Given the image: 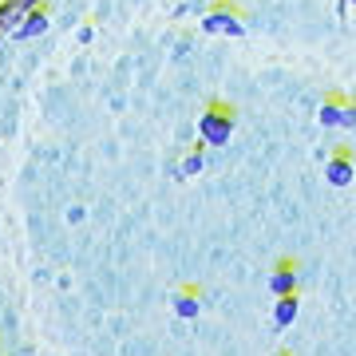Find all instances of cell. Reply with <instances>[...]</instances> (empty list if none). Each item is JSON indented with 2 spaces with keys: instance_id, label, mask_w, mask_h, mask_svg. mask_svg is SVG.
I'll return each instance as SVG.
<instances>
[{
  "instance_id": "cell-8",
  "label": "cell",
  "mask_w": 356,
  "mask_h": 356,
  "mask_svg": "<svg viewBox=\"0 0 356 356\" xmlns=\"http://www.w3.org/2000/svg\"><path fill=\"white\" fill-rule=\"evenodd\" d=\"M341 107H344V95H329L321 103V127H341Z\"/></svg>"
},
{
  "instance_id": "cell-12",
  "label": "cell",
  "mask_w": 356,
  "mask_h": 356,
  "mask_svg": "<svg viewBox=\"0 0 356 356\" xmlns=\"http://www.w3.org/2000/svg\"><path fill=\"white\" fill-rule=\"evenodd\" d=\"M348 4H356V0H341V8H348Z\"/></svg>"
},
{
  "instance_id": "cell-7",
  "label": "cell",
  "mask_w": 356,
  "mask_h": 356,
  "mask_svg": "<svg viewBox=\"0 0 356 356\" xmlns=\"http://www.w3.org/2000/svg\"><path fill=\"white\" fill-rule=\"evenodd\" d=\"M297 309H301L297 293H293V297H277V305H273V325H277V329H289L293 321H297Z\"/></svg>"
},
{
  "instance_id": "cell-11",
  "label": "cell",
  "mask_w": 356,
  "mask_h": 356,
  "mask_svg": "<svg viewBox=\"0 0 356 356\" xmlns=\"http://www.w3.org/2000/svg\"><path fill=\"white\" fill-rule=\"evenodd\" d=\"M4 4H8V8H13V13H32V8H44V0H4Z\"/></svg>"
},
{
  "instance_id": "cell-10",
  "label": "cell",
  "mask_w": 356,
  "mask_h": 356,
  "mask_svg": "<svg viewBox=\"0 0 356 356\" xmlns=\"http://www.w3.org/2000/svg\"><path fill=\"white\" fill-rule=\"evenodd\" d=\"M341 127L344 131H356V103L353 99H344V107H341Z\"/></svg>"
},
{
  "instance_id": "cell-6",
  "label": "cell",
  "mask_w": 356,
  "mask_h": 356,
  "mask_svg": "<svg viewBox=\"0 0 356 356\" xmlns=\"http://www.w3.org/2000/svg\"><path fill=\"white\" fill-rule=\"evenodd\" d=\"M175 313L182 321H194L198 313H202V293L194 289V285H186V289L175 293Z\"/></svg>"
},
{
  "instance_id": "cell-2",
  "label": "cell",
  "mask_w": 356,
  "mask_h": 356,
  "mask_svg": "<svg viewBox=\"0 0 356 356\" xmlns=\"http://www.w3.org/2000/svg\"><path fill=\"white\" fill-rule=\"evenodd\" d=\"M202 32H210V36H245L242 8H234V4H214V8L202 16Z\"/></svg>"
},
{
  "instance_id": "cell-5",
  "label": "cell",
  "mask_w": 356,
  "mask_h": 356,
  "mask_svg": "<svg viewBox=\"0 0 356 356\" xmlns=\"http://www.w3.org/2000/svg\"><path fill=\"white\" fill-rule=\"evenodd\" d=\"M269 289H273V297H293L297 293V261H277L273 266V273H269Z\"/></svg>"
},
{
  "instance_id": "cell-9",
  "label": "cell",
  "mask_w": 356,
  "mask_h": 356,
  "mask_svg": "<svg viewBox=\"0 0 356 356\" xmlns=\"http://www.w3.org/2000/svg\"><path fill=\"white\" fill-rule=\"evenodd\" d=\"M202 166H206V154H202V147H194V151L186 154V159H182V166H178V175H182V178H194L198 170H202Z\"/></svg>"
},
{
  "instance_id": "cell-4",
  "label": "cell",
  "mask_w": 356,
  "mask_h": 356,
  "mask_svg": "<svg viewBox=\"0 0 356 356\" xmlns=\"http://www.w3.org/2000/svg\"><path fill=\"white\" fill-rule=\"evenodd\" d=\"M48 28H51L48 8H32V13H24L20 16V24L13 28V40H36V36H44Z\"/></svg>"
},
{
  "instance_id": "cell-3",
  "label": "cell",
  "mask_w": 356,
  "mask_h": 356,
  "mask_svg": "<svg viewBox=\"0 0 356 356\" xmlns=\"http://www.w3.org/2000/svg\"><path fill=\"white\" fill-rule=\"evenodd\" d=\"M325 178H329L332 186H348L356 178V163H353V151H348V147H337V151L325 159Z\"/></svg>"
},
{
  "instance_id": "cell-1",
  "label": "cell",
  "mask_w": 356,
  "mask_h": 356,
  "mask_svg": "<svg viewBox=\"0 0 356 356\" xmlns=\"http://www.w3.org/2000/svg\"><path fill=\"white\" fill-rule=\"evenodd\" d=\"M234 127H238V111L229 103H222V99L206 103V111L198 115V143L202 147H226Z\"/></svg>"
}]
</instances>
